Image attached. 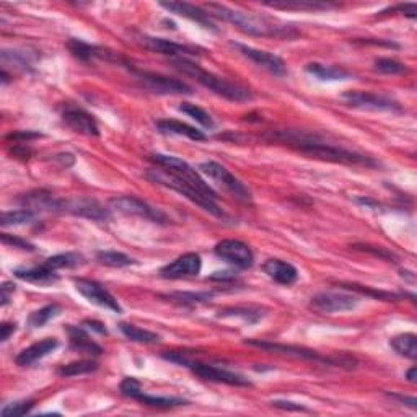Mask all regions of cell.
Masks as SVG:
<instances>
[{"label": "cell", "instance_id": "8", "mask_svg": "<svg viewBox=\"0 0 417 417\" xmlns=\"http://www.w3.org/2000/svg\"><path fill=\"white\" fill-rule=\"evenodd\" d=\"M199 170L200 173H204L205 177H209L219 186H222L225 191H228L233 198H237L241 203H249L251 200L249 189L237 177H233L224 165L217 162H204L199 165Z\"/></svg>", "mask_w": 417, "mask_h": 417}, {"label": "cell", "instance_id": "15", "mask_svg": "<svg viewBox=\"0 0 417 417\" xmlns=\"http://www.w3.org/2000/svg\"><path fill=\"white\" fill-rule=\"evenodd\" d=\"M62 212L78 215V217H85L90 220H95V222H107L111 217L109 210L103 207L102 204L97 203L93 199H62Z\"/></svg>", "mask_w": 417, "mask_h": 417}, {"label": "cell", "instance_id": "17", "mask_svg": "<svg viewBox=\"0 0 417 417\" xmlns=\"http://www.w3.org/2000/svg\"><path fill=\"white\" fill-rule=\"evenodd\" d=\"M200 269H203L200 256L196 253H186L165 266V268H162L160 274H162V278L165 279H183L199 275Z\"/></svg>", "mask_w": 417, "mask_h": 417}, {"label": "cell", "instance_id": "7", "mask_svg": "<svg viewBox=\"0 0 417 417\" xmlns=\"http://www.w3.org/2000/svg\"><path fill=\"white\" fill-rule=\"evenodd\" d=\"M167 359L184 364L194 375H198L199 378L203 380L214 381V383L230 385V386H251V381H248V378H245V376H241L238 374H233V371L230 370L219 369V367L204 364V362H189L184 357H177V355H167Z\"/></svg>", "mask_w": 417, "mask_h": 417}, {"label": "cell", "instance_id": "16", "mask_svg": "<svg viewBox=\"0 0 417 417\" xmlns=\"http://www.w3.org/2000/svg\"><path fill=\"white\" fill-rule=\"evenodd\" d=\"M233 46L237 48L245 57H248L251 62L256 64L261 69L268 70L269 74L278 75V77H282V75L287 74V65H285L284 60L279 56H275V54L263 51V49L245 46V44H233Z\"/></svg>", "mask_w": 417, "mask_h": 417}, {"label": "cell", "instance_id": "1", "mask_svg": "<svg viewBox=\"0 0 417 417\" xmlns=\"http://www.w3.org/2000/svg\"><path fill=\"white\" fill-rule=\"evenodd\" d=\"M273 139L280 140V142L289 144L290 147L297 149L299 152L308 155L311 158L326 160L333 163H344V165H365V167H376L374 158L365 157V155L350 152V150L336 147V145L326 144L323 140L311 137V135H303L297 132H280L274 134Z\"/></svg>", "mask_w": 417, "mask_h": 417}, {"label": "cell", "instance_id": "6", "mask_svg": "<svg viewBox=\"0 0 417 417\" xmlns=\"http://www.w3.org/2000/svg\"><path fill=\"white\" fill-rule=\"evenodd\" d=\"M246 344L253 346V348L269 350V353H279L285 355H292V357L297 359H306V360H316L323 362V364H331L338 367H346V369H354L355 360L353 357H348V355H333V357H323L316 350L306 349V348H299V346H285V344H278V343H264V341H246Z\"/></svg>", "mask_w": 417, "mask_h": 417}, {"label": "cell", "instance_id": "42", "mask_svg": "<svg viewBox=\"0 0 417 417\" xmlns=\"http://www.w3.org/2000/svg\"><path fill=\"white\" fill-rule=\"evenodd\" d=\"M2 60L5 64L12 62L20 69H28V65H32V62H29V59H28V54L20 53V51H7V49H4Z\"/></svg>", "mask_w": 417, "mask_h": 417}, {"label": "cell", "instance_id": "44", "mask_svg": "<svg viewBox=\"0 0 417 417\" xmlns=\"http://www.w3.org/2000/svg\"><path fill=\"white\" fill-rule=\"evenodd\" d=\"M139 391H142V388H140V383L135 378H132V376H129V378H125L123 383H121V393H123L124 396H128V398H135L137 396Z\"/></svg>", "mask_w": 417, "mask_h": 417}, {"label": "cell", "instance_id": "35", "mask_svg": "<svg viewBox=\"0 0 417 417\" xmlns=\"http://www.w3.org/2000/svg\"><path fill=\"white\" fill-rule=\"evenodd\" d=\"M98 369V364L93 360H80V362H70L67 365H62L59 369L60 376H77V375H87L92 374Z\"/></svg>", "mask_w": 417, "mask_h": 417}, {"label": "cell", "instance_id": "36", "mask_svg": "<svg viewBox=\"0 0 417 417\" xmlns=\"http://www.w3.org/2000/svg\"><path fill=\"white\" fill-rule=\"evenodd\" d=\"M179 111L188 114L189 118H193L196 123H199L200 125H204V128L207 129H212L214 128V119L210 118V114L207 111H204L203 108H199L198 104H193V103H181L179 107Z\"/></svg>", "mask_w": 417, "mask_h": 417}, {"label": "cell", "instance_id": "25", "mask_svg": "<svg viewBox=\"0 0 417 417\" xmlns=\"http://www.w3.org/2000/svg\"><path fill=\"white\" fill-rule=\"evenodd\" d=\"M69 49L72 51L75 57L80 60H93V59H107V60H114V62H119V56H116L113 51H108V49L92 46V44H87L83 41H78V39H72L69 41Z\"/></svg>", "mask_w": 417, "mask_h": 417}, {"label": "cell", "instance_id": "53", "mask_svg": "<svg viewBox=\"0 0 417 417\" xmlns=\"http://www.w3.org/2000/svg\"><path fill=\"white\" fill-rule=\"evenodd\" d=\"M393 398H395V399L403 401V403H409V406H411V408H413V409L416 408V404H417L414 398H406V396H398V395H393Z\"/></svg>", "mask_w": 417, "mask_h": 417}, {"label": "cell", "instance_id": "10", "mask_svg": "<svg viewBox=\"0 0 417 417\" xmlns=\"http://www.w3.org/2000/svg\"><path fill=\"white\" fill-rule=\"evenodd\" d=\"M132 70V74L137 77L142 85L150 92L157 95H191L193 93V88L189 85L177 78L165 77V75L152 74V72H142V70Z\"/></svg>", "mask_w": 417, "mask_h": 417}, {"label": "cell", "instance_id": "21", "mask_svg": "<svg viewBox=\"0 0 417 417\" xmlns=\"http://www.w3.org/2000/svg\"><path fill=\"white\" fill-rule=\"evenodd\" d=\"M160 5H162L163 8H167L168 12L177 13V15H179V17H184L188 20H193V22L199 23L200 27L215 32V25L210 22L209 13L203 8L196 7V5H191V4H186V2H162Z\"/></svg>", "mask_w": 417, "mask_h": 417}, {"label": "cell", "instance_id": "47", "mask_svg": "<svg viewBox=\"0 0 417 417\" xmlns=\"http://www.w3.org/2000/svg\"><path fill=\"white\" fill-rule=\"evenodd\" d=\"M274 406V408H279V409H285V411H297V413H308V409L305 408V406L297 404V403H292V401H273L271 403Z\"/></svg>", "mask_w": 417, "mask_h": 417}, {"label": "cell", "instance_id": "48", "mask_svg": "<svg viewBox=\"0 0 417 417\" xmlns=\"http://www.w3.org/2000/svg\"><path fill=\"white\" fill-rule=\"evenodd\" d=\"M15 329H17V324L15 323H4L0 326V331H2V333H0V339H2V343H5V341L15 333Z\"/></svg>", "mask_w": 417, "mask_h": 417}, {"label": "cell", "instance_id": "4", "mask_svg": "<svg viewBox=\"0 0 417 417\" xmlns=\"http://www.w3.org/2000/svg\"><path fill=\"white\" fill-rule=\"evenodd\" d=\"M150 160L157 165L158 168L165 170V172L173 175L175 178H178L181 181H184L186 184L191 186V188L198 191L205 198L209 199H217V193L210 188L209 183H205V179L200 177V175L196 172V170L188 165L186 162H183L181 158L177 157H172V155H163V153H153Z\"/></svg>", "mask_w": 417, "mask_h": 417}, {"label": "cell", "instance_id": "9", "mask_svg": "<svg viewBox=\"0 0 417 417\" xmlns=\"http://www.w3.org/2000/svg\"><path fill=\"white\" fill-rule=\"evenodd\" d=\"M343 100L349 107L365 109V111H391V113H401V107L395 100L378 93L370 92H346L343 95Z\"/></svg>", "mask_w": 417, "mask_h": 417}, {"label": "cell", "instance_id": "45", "mask_svg": "<svg viewBox=\"0 0 417 417\" xmlns=\"http://www.w3.org/2000/svg\"><path fill=\"white\" fill-rule=\"evenodd\" d=\"M212 297V294H175L172 299L178 300L179 303H198V301H205Z\"/></svg>", "mask_w": 417, "mask_h": 417}, {"label": "cell", "instance_id": "14", "mask_svg": "<svg viewBox=\"0 0 417 417\" xmlns=\"http://www.w3.org/2000/svg\"><path fill=\"white\" fill-rule=\"evenodd\" d=\"M113 209H116L118 212L124 215H134V217H140L145 220H152V222L165 224L167 222V215L160 212L158 209L150 207L147 203L140 200L132 196H123V198H116L111 200Z\"/></svg>", "mask_w": 417, "mask_h": 417}, {"label": "cell", "instance_id": "43", "mask_svg": "<svg viewBox=\"0 0 417 417\" xmlns=\"http://www.w3.org/2000/svg\"><path fill=\"white\" fill-rule=\"evenodd\" d=\"M341 287L344 289H350V290H355V292L359 294H367V295H371V297H378L381 300H396L398 297L393 294H386V292H374V290L370 289H364L362 285H357V284H341Z\"/></svg>", "mask_w": 417, "mask_h": 417}, {"label": "cell", "instance_id": "32", "mask_svg": "<svg viewBox=\"0 0 417 417\" xmlns=\"http://www.w3.org/2000/svg\"><path fill=\"white\" fill-rule=\"evenodd\" d=\"M97 259L108 268H128V266L135 264L130 256L119 253V251H100L97 253Z\"/></svg>", "mask_w": 417, "mask_h": 417}, {"label": "cell", "instance_id": "40", "mask_svg": "<svg viewBox=\"0 0 417 417\" xmlns=\"http://www.w3.org/2000/svg\"><path fill=\"white\" fill-rule=\"evenodd\" d=\"M375 70H378L380 74L385 75H403L408 72L404 64H401L399 60L390 59V57H380L375 60Z\"/></svg>", "mask_w": 417, "mask_h": 417}, {"label": "cell", "instance_id": "2", "mask_svg": "<svg viewBox=\"0 0 417 417\" xmlns=\"http://www.w3.org/2000/svg\"><path fill=\"white\" fill-rule=\"evenodd\" d=\"M173 65L179 70V72H183L184 75H189V77H193L196 82L203 85V87L209 88L210 92H214L215 95H219V97L228 100V102L245 103L253 100V95H251L249 90L240 87V85L230 82V80L220 77V75L207 72V70H204L200 65L193 62V60L173 59Z\"/></svg>", "mask_w": 417, "mask_h": 417}, {"label": "cell", "instance_id": "22", "mask_svg": "<svg viewBox=\"0 0 417 417\" xmlns=\"http://www.w3.org/2000/svg\"><path fill=\"white\" fill-rule=\"evenodd\" d=\"M263 271L274 282L282 285H292L299 279V271L287 261L282 259H268L263 266Z\"/></svg>", "mask_w": 417, "mask_h": 417}, {"label": "cell", "instance_id": "39", "mask_svg": "<svg viewBox=\"0 0 417 417\" xmlns=\"http://www.w3.org/2000/svg\"><path fill=\"white\" fill-rule=\"evenodd\" d=\"M59 311H60L59 305H48L44 306V308L36 310L34 313L29 315L28 323L32 328H41V326L46 324L49 320H53L54 316H57Z\"/></svg>", "mask_w": 417, "mask_h": 417}, {"label": "cell", "instance_id": "38", "mask_svg": "<svg viewBox=\"0 0 417 417\" xmlns=\"http://www.w3.org/2000/svg\"><path fill=\"white\" fill-rule=\"evenodd\" d=\"M268 7L273 8H280V10H328L333 7L329 4H323V2H308V0H300V2H273V4H266Z\"/></svg>", "mask_w": 417, "mask_h": 417}, {"label": "cell", "instance_id": "12", "mask_svg": "<svg viewBox=\"0 0 417 417\" xmlns=\"http://www.w3.org/2000/svg\"><path fill=\"white\" fill-rule=\"evenodd\" d=\"M359 305V299L349 294L338 292H321L311 297L310 306L318 313H344V311L354 310Z\"/></svg>", "mask_w": 417, "mask_h": 417}, {"label": "cell", "instance_id": "50", "mask_svg": "<svg viewBox=\"0 0 417 417\" xmlns=\"http://www.w3.org/2000/svg\"><path fill=\"white\" fill-rule=\"evenodd\" d=\"M0 290H2V305H7L10 300V295H13L15 292V285L10 282H5Z\"/></svg>", "mask_w": 417, "mask_h": 417}, {"label": "cell", "instance_id": "46", "mask_svg": "<svg viewBox=\"0 0 417 417\" xmlns=\"http://www.w3.org/2000/svg\"><path fill=\"white\" fill-rule=\"evenodd\" d=\"M2 241L5 245H12L13 248H20V249H28V251H33L34 246L32 243H28L27 240H22L18 237H12V235L8 233H2Z\"/></svg>", "mask_w": 417, "mask_h": 417}, {"label": "cell", "instance_id": "11", "mask_svg": "<svg viewBox=\"0 0 417 417\" xmlns=\"http://www.w3.org/2000/svg\"><path fill=\"white\" fill-rule=\"evenodd\" d=\"M215 254L225 263L240 269H248L254 263V254L251 248L240 240H222L215 245Z\"/></svg>", "mask_w": 417, "mask_h": 417}, {"label": "cell", "instance_id": "26", "mask_svg": "<svg viewBox=\"0 0 417 417\" xmlns=\"http://www.w3.org/2000/svg\"><path fill=\"white\" fill-rule=\"evenodd\" d=\"M15 278L25 280V282L36 284V285H53L59 280V275L56 271L49 269L48 266H38L32 269H17L15 271Z\"/></svg>", "mask_w": 417, "mask_h": 417}, {"label": "cell", "instance_id": "18", "mask_svg": "<svg viewBox=\"0 0 417 417\" xmlns=\"http://www.w3.org/2000/svg\"><path fill=\"white\" fill-rule=\"evenodd\" d=\"M139 43L142 44L145 49H149V51L165 54V56H170L173 59H189V57H194L199 54L194 48L183 46V44L168 41V39H163V38L140 36Z\"/></svg>", "mask_w": 417, "mask_h": 417}, {"label": "cell", "instance_id": "23", "mask_svg": "<svg viewBox=\"0 0 417 417\" xmlns=\"http://www.w3.org/2000/svg\"><path fill=\"white\" fill-rule=\"evenodd\" d=\"M57 346H59L57 339H53V338L43 339V341H39V343L29 346V348H27V349H23L22 353L17 355L15 362H17V365H20V367L33 365L34 362L41 360L46 357V355L54 353V350L57 349Z\"/></svg>", "mask_w": 417, "mask_h": 417}, {"label": "cell", "instance_id": "5", "mask_svg": "<svg viewBox=\"0 0 417 417\" xmlns=\"http://www.w3.org/2000/svg\"><path fill=\"white\" fill-rule=\"evenodd\" d=\"M147 178L150 181H153V183H157L160 186H165V188H170L172 191H177V193H179L181 196H184L186 199H189L191 203L199 205L200 209H204L205 212L212 214L215 215V217H224V212L222 209L219 207L217 203H215L214 199H209L205 198V196H203L200 193H198V191L191 188V186H188L184 183V181H181L178 178H175L173 175H170L165 172V170H150V172L147 173Z\"/></svg>", "mask_w": 417, "mask_h": 417}, {"label": "cell", "instance_id": "31", "mask_svg": "<svg viewBox=\"0 0 417 417\" xmlns=\"http://www.w3.org/2000/svg\"><path fill=\"white\" fill-rule=\"evenodd\" d=\"M82 264H83V256L78 253H62V254L51 256V258L46 259V263H44V266H48V268L53 271L72 269Z\"/></svg>", "mask_w": 417, "mask_h": 417}, {"label": "cell", "instance_id": "3", "mask_svg": "<svg viewBox=\"0 0 417 417\" xmlns=\"http://www.w3.org/2000/svg\"><path fill=\"white\" fill-rule=\"evenodd\" d=\"M205 12L209 13V17L220 18L224 22L235 25L241 32L251 34V36H289L287 29L284 27H278V25L269 22L268 18L225 7V5L209 4L205 7Z\"/></svg>", "mask_w": 417, "mask_h": 417}, {"label": "cell", "instance_id": "51", "mask_svg": "<svg viewBox=\"0 0 417 417\" xmlns=\"http://www.w3.org/2000/svg\"><path fill=\"white\" fill-rule=\"evenodd\" d=\"M36 137H41V134H36V132H15V134L8 135V139H13V140H18V139L29 140V139H36Z\"/></svg>", "mask_w": 417, "mask_h": 417}, {"label": "cell", "instance_id": "52", "mask_svg": "<svg viewBox=\"0 0 417 417\" xmlns=\"http://www.w3.org/2000/svg\"><path fill=\"white\" fill-rule=\"evenodd\" d=\"M83 326H87V328L97 331L100 334H107V328L102 323H98V321H85Z\"/></svg>", "mask_w": 417, "mask_h": 417}, {"label": "cell", "instance_id": "30", "mask_svg": "<svg viewBox=\"0 0 417 417\" xmlns=\"http://www.w3.org/2000/svg\"><path fill=\"white\" fill-rule=\"evenodd\" d=\"M390 344L391 348H393L399 355H403V357H408L411 360H414L417 357V338L413 333L396 336V338L391 339Z\"/></svg>", "mask_w": 417, "mask_h": 417}, {"label": "cell", "instance_id": "27", "mask_svg": "<svg viewBox=\"0 0 417 417\" xmlns=\"http://www.w3.org/2000/svg\"><path fill=\"white\" fill-rule=\"evenodd\" d=\"M157 128L162 134H175V135H183V137H188L191 140H205V134L203 130L193 128V125L181 123V121L177 119H165V121H158Z\"/></svg>", "mask_w": 417, "mask_h": 417}, {"label": "cell", "instance_id": "33", "mask_svg": "<svg viewBox=\"0 0 417 417\" xmlns=\"http://www.w3.org/2000/svg\"><path fill=\"white\" fill-rule=\"evenodd\" d=\"M134 399L140 401V403L152 406V408H177V406L186 404L184 399L181 398H168V396H150L145 395L144 391H139L137 396Z\"/></svg>", "mask_w": 417, "mask_h": 417}, {"label": "cell", "instance_id": "28", "mask_svg": "<svg viewBox=\"0 0 417 417\" xmlns=\"http://www.w3.org/2000/svg\"><path fill=\"white\" fill-rule=\"evenodd\" d=\"M305 72L310 74L311 77L323 80V82H338V80H348L350 74L343 67H334V65H324L320 62L306 64Z\"/></svg>", "mask_w": 417, "mask_h": 417}, {"label": "cell", "instance_id": "20", "mask_svg": "<svg viewBox=\"0 0 417 417\" xmlns=\"http://www.w3.org/2000/svg\"><path fill=\"white\" fill-rule=\"evenodd\" d=\"M62 121L67 128H70L77 134L88 135V137H98L100 135V128L97 121H95L92 114L83 111V109H78V108L65 109V113L62 114Z\"/></svg>", "mask_w": 417, "mask_h": 417}, {"label": "cell", "instance_id": "29", "mask_svg": "<svg viewBox=\"0 0 417 417\" xmlns=\"http://www.w3.org/2000/svg\"><path fill=\"white\" fill-rule=\"evenodd\" d=\"M119 329L125 338L132 343H139V344H155L160 341V336L152 333V331L142 329L135 324H129V323H119Z\"/></svg>", "mask_w": 417, "mask_h": 417}, {"label": "cell", "instance_id": "13", "mask_svg": "<svg viewBox=\"0 0 417 417\" xmlns=\"http://www.w3.org/2000/svg\"><path fill=\"white\" fill-rule=\"evenodd\" d=\"M74 285H75V289H77V292L80 295H83V297L87 299L90 303L102 306V308L111 310V311H114V313H121V311H123L121 305L118 303V300L114 299L102 284L95 282V280L80 278V279L74 280Z\"/></svg>", "mask_w": 417, "mask_h": 417}, {"label": "cell", "instance_id": "37", "mask_svg": "<svg viewBox=\"0 0 417 417\" xmlns=\"http://www.w3.org/2000/svg\"><path fill=\"white\" fill-rule=\"evenodd\" d=\"M36 214L32 212L28 209H20V210H8V212H4L2 217H0V224L2 227H8V225H23L33 222Z\"/></svg>", "mask_w": 417, "mask_h": 417}, {"label": "cell", "instance_id": "41", "mask_svg": "<svg viewBox=\"0 0 417 417\" xmlns=\"http://www.w3.org/2000/svg\"><path fill=\"white\" fill-rule=\"evenodd\" d=\"M33 408V401H17L10 403L2 409V417H18L28 414Z\"/></svg>", "mask_w": 417, "mask_h": 417}, {"label": "cell", "instance_id": "24", "mask_svg": "<svg viewBox=\"0 0 417 417\" xmlns=\"http://www.w3.org/2000/svg\"><path fill=\"white\" fill-rule=\"evenodd\" d=\"M70 348L77 353L88 354V355H102L103 348L98 346L95 341L90 338V334L83 328H78V326H69L67 328Z\"/></svg>", "mask_w": 417, "mask_h": 417}, {"label": "cell", "instance_id": "34", "mask_svg": "<svg viewBox=\"0 0 417 417\" xmlns=\"http://www.w3.org/2000/svg\"><path fill=\"white\" fill-rule=\"evenodd\" d=\"M264 313L258 308H225L220 311L219 318H241L245 323L253 324L263 318Z\"/></svg>", "mask_w": 417, "mask_h": 417}, {"label": "cell", "instance_id": "54", "mask_svg": "<svg viewBox=\"0 0 417 417\" xmlns=\"http://www.w3.org/2000/svg\"><path fill=\"white\" fill-rule=\"evenodd\" d=\"M406 378H408L409 383H416V369H414V367L408 371V375H406Z\"/></svg>", "mask_w": 417, "mask_h": 417}, {"label": "cell", "instance_id": "19", "mask_svg": "<svg viewBox=\"0 0 417 417\" xmlns=\"http://www.w3.org/2000/svg\"><path fill=\"white\" fill-rule=\"evenodd\" d=\"M20 204L23 209L32 212H62V199H56L51 193L44 189H36L32 193L23 194L20 198Z\"/></svg>", "mask_w": 417, "mask_h": 417}, {"label": "cell", "instance_id": "49", "mask_svg": "<svg viewBox=\"0 0 417 417\" xmlns=\"http://www.w3.org/2000/svg\"><path fill=\"white\" fill-rule=\"evenodd\" d=\"M398 12L408 15L411 18H416V4H406V5H398L396 8H391V12Z\"/></svg>", "mask_w": 417, "mask_h": 417}]
</instances>
